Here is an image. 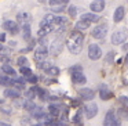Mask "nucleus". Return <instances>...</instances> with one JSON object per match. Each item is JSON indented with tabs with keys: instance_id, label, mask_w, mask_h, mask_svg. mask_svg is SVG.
I'll use <instances>...</instances> for the list:
<instances>
[{
	"instance_id": "obj_1",
	"label": "nucleus",
	"mask_w": 128,
	"mask_h": 126,
	"mask_svg": "<svg viewBox=\"0 0 128 126\" xmlns=\"http://www.w3.org/2000/svg\"><path fill=\"white\" fill-rule=\"evenodd\" d=\"M83 43H84V35L78 31H73L66 40V47L70 53L78 54L83 49Z\"/></svg>"
},
{
	"instance_id": "obj_2",
	"label": "nucleus",
	"mask_w": 128,
	"mask_h": 126,
	"mask_svg": "<svg viewBox=\"0 0 128 126\" xmlns=\"http://www.w3.org/2000/svg\"><path fill=\"white\" fill-rule=\"evenodd\" d=\"M103 126H121V122H120L118 114L113 109L108 111V114L105 115V120H103Z\"/></svg>"
},
{
	"instance_id": "obj_3",
	"label": "nucleus",
	"mask_w": 128,
	"mask_h": 126,
	"mask_svg": "<svg viewBox=\"0 0 128 126\" xmlns=\"http://www.w3.org/2000/svg\"><path fill=\"white\" fill-rule=\"evenodd\" d=\"M127 39H128V31L125 28L118 29L112 35V43L113 45H122Z\"/></svg>"
},
{
	"instance_id": "obj_4",
	"label": "nucleus",
	"mask_w": 128,
	"mask_h": 126,
	"mask_svg": "<svg viewBox=\"0 0 128 126\" xmlns=\"http://www.w3.org/2000/svg\"><path fill=\"white\" fill-rule=\"evenodd\" d=\"M47 56H48V49H47V46H39V47L34 50V60H36L37 62L44 61V60L47 58Z\"/></svg>"
},
{
	"instance_id": "obj_5",
	"label": "nucleus",
	"mask_w": 128,
	"mask_h": 126,
	"mask_svg": "<svg viewBox=\"0 0 128 126\" xmlns=\"http://www.w3.org/2000/svg\"><path fill=\"white\" fill-rule=\"evenodd\" d=\"M100 56H102L100 47L98 45H95V43H91V45L88 46V57L91 60H99Z\"/></svg>"
},
{
	"instance_id": "obj_6",
	"label": "nucleus",
	"mask_w": 128,
	"mask_h": 126,
	"mask_svg": "<svg viewBox=\"0 0 128 126\" xmlns=\"http://www.w3.org/2000/svg\"><path fill=\"white\" fill-rule=\"evenodd\" d=\"M106 33H108V26L106 25H98L91 32L92 37H95V39H105Z\"/></svg>"
},
{
	"instance_id": "obj_7",
	"label": "nucleus",
	"mask_w": 128,
	"mask_h": 126,
	"mask_svg": "<svg viewBox=\"0 0 128 126\" xmlns=\"http://www.w3.org/2000/svg\"><path fill=\"white\" fill-rule=\"evenodd\" d=\"M3 29H6L7 32H10L11 35H17L20 33V26L15 21H6L3 24Z\"/></svg>"
},
{
	"instance_id": "obj_8",
	"label": "nucleus",
	"mask_w": 128,
	"mask_h": 126,
	"mask_svg": "<svg viewBox=\"0 0 128 126\" xmlns=\"http://www.w3.org/2000/svg\"><path fill=\"white\" fill-rule=\"evenodd\" d=\"M72 80L74 85H86L87 78L84 76L83 71H76V72H72Z\"/></svg>"
},
{
	"instance_id": "obj_9",
	"label": "nucleus",
	"mask_w": 128,
	"mask_h": 126,
	"mask_svg": "<svg viewBox=\"0 0 128 126\" xmlns=\"http://www.w3.org/2000/svg\"><path fill=\"white\" fill-rule=\"evenodd\" d=\"M96 114H98V105L95 103L86 105V116L88 119H92L94 116H96Z\"/></svg>"
},
{
	"instance_id": "obj_10",
	"label": "nucleus",
	"mask_w": 128,
	"mask_h": 126,
	"mask_svg": "<svg viewBox=\"0 0 128 126\" xmlns=\"http://www.w3.org/2000/svg\"><path fill=\"white\" fill-rule=\"evenodd\" d=\"M105 0H94L91 4H90V9L92 10V13H100L105 9Z\"/></svg>"
},
{
	"instance_id": "obj_11",
	"label": "nucleus",
	"mask_w": 128,
	"mask_h": 126,
	"mask_svg": "<svg viewBox=\"0 0 128 126\" xmlns=\"http://www.w3.org/2000/svg\"><path fill=\"white\" fill-rule=\"evenodd\" d=\"M4 96L7 98H12V100H18L21 97V92L17 90L15 87H8V89L4 90Z\"/></svg>"
},
{
	"instance_id": "obj_12",
	"label": "nucleus",
	"mask_w": 128,
	"mask_h": 126,
	"mask_svg": "<svg viewBox=\"0 0 128 126\" xmlns=\"http://www.w3.org/2000/svg\"><path fill=\"white\" fill-rule=\"evenodd\" d=\"M99 96H100V98L102 100H109V98H112V96H113V93L109 90V87H108V85H100V87H99Z\"/></svg>"
},
{
	"instance_id": "obj_13",
	"label": "nucleus",
	"mask_w": 128,
	"mask_h": 126,
	"mask_svg": "<svg viewBox=\"0 0 128 126\" xmlns=\"http://www.w3.org/2000/svg\"><path fill=\"white\" fill-rule=\"evenodd\" d=\"M124 14H125L124 7H122V6H118V7L116 9V11H114V14H113L114 22H121L122 18H124Z\"/></svg>"
},
{
	"instance_id": "obj_14",
	"label": "nucleus",
	"mask_w": 128,
	"mask_h": 126,
	"mask_svg": "<svg viewBox=\"0 0 128 126\" xmlns=\"http://www.w3.org/2000/svg\"><path fill=\"white\" fill-rule=\"evenodd\" d=\"M81 21H87V22H98L99 21V17H98L95 13H84L81 15Z\"/></svg>"
},
{
	"instance_id": "obj_15",
	"label": "nucleus",
	"mask_w": 128,
	"mask_h": 126,
	"mask_svg": "<svg viewBox=\"0 0 128 126\" xmlns=\"http://www.w3.org/2000/svg\"><path fill=\"white\" fill-rule=\"evenodd\" d=\"M46 112H44V109L42 108V107H36V108L32 111V116L34 118V119H37V120H43L46 118Z\"/></svg>"
},
{
	"instance_id": "obj_16",
	"label": "nucleus",
	"mask_w": 128,
	"mask_h": 126,
	"mask_svg": "<svg viewBox=\"0 0 128 126\" xmlns=\"http://www.w3.org/2000/svg\"><path fill=\"white\" fill-rule=\"evenodd\" d=\"M94 96H95V93H94V90H91V89H81L80 90V97L86 101L92 100Z\"/></svg>"
},
{
	"instance_id": "obj_17",
	"label": "nucleus",
	"mask_w": 128,
	"mask_h": 126,
	"mask_svg": "<svg viewBox=\"0 0 128 126\" xmlns=\"http://www.w3.org/2000/svg\"><path fill=\"white\" fill-rule=\"evenodd\" d=\"M2 72H4L6 76H10V78H15V76H17L15 69L11 67V65H8V64H4L3 67H2Z\"/></svg>"
},
{
	"instance_id": "obj_18",
	"label": "nucleus",
	"mask_w": 128,
	"mask_h": 126,
	"mask_svg": "<svg viewBox=\"0 0 128 126\" xmlns=\"http://www.w3.org/2000/svg\"><path fill=\"white\" fill-rule=\"evenodd\" d=\"M54 21H55V15H52V14H47V15H44L43 21L40 22V26H52Z\"/></svg>"
},
{
	"instance_id": "obj_19",
	"label": "nucleus",
	"mask_w": 128,
	"mask_h": 126,
	"mask_svg": "<svg viewBox=\"0 0 128 126\" xmlns=\"http://www.w3.org/2000/svg\"><path fill=\"white\" fill-rule=\"evenodd\" d=\"M0 85L2 86H6V87H10V86H14V79H11L10 76H6V75H2L0 76Z\"/></svg>"
},
{
	"instance_id": "obj_20",
	"label": "nucleus",
	"mask_w": 128,
	"mask_h": 126,
	"mask_svg": "<svg viewBox=\"0 0 128 126\" xmlns=\"http://www.w3.org/2000/svg\"><path fill=\"white\" fill-rule=\"evenodd\" d=\"M61 49H62V43L59 42V40H55V42H52V43H51L50 51H51V54L56 56V54H58L59 51H61Z\"/></svg>"
},
{
	"instance_id": "obj_21",
	"label": "nucleus",
	"mask_w": 128,
	"mask_h": 126,
	"mask_svg": "<svg viewBox=\"0 0 128 126\" xmlns=\"http://www.w3.org/2000/svg\"><path fill=\"white\" fill-rule=\"evenodd\" d=\"M51 31H52V26H40L39 32H37V36L43 39V37H46Z\"/></svg>"
},
{
	"instance_id": "obj_22",
	"label": "nucleus",
	"mask_w": 128,
	"mask_h": 126,
	"mask_svg": "<svg viewBox=\"0 0 128 126\" xmlns=\"http://www.w3.org/2000/svg\"><path fill=\"white\" fill-rule=\"evenodd\" d=\"M17 18H18V22H22L24 25L29 24V21H30V15H29L28 13H20V14L17 15Z\"/></svg>"
},
{
	"instance_id": "obj_23",
	"label": "nucleus",
	"mask_w": 128,
	"mask_h": 126,
	"mask_svg": "<svg viewBox=\"0 0 128 126\" xmlns=\"http://www.w3.org/2000/svg\"><path fill=\"white\" fill-rule=\"evenodd\" d=\"M48 112H50L51 116L56 118L59 115V112H61V108H59V105H55V104H50V107H48Z\"/></svg>"
},
{
	"instance_id": "obj_24",
	"label": "nucleus",
	"mask_w": 128,
	"mask_h": 126,
	"mask_svg": "<svg viewBox=\"0 0 128 126\" xmlns=\"http://www.w3.org/2000/svg\"><path fill=\"white\" fill-rule=\"evenodd\" d=\"M90 28V22H87V21H78L77 24H76V31H78V32H83V31H86V29H88Z\"/></svg>"
},
{
	"instance_id": "obj_25",
	"label": "nucleus",
	"mask_w": 128,
	"mask_h": 126,
	"mask_svg": "<svg viewBox=\"0 0 128 126\" xmlns=\"http://www.w3.org/2000/svg\"><path fill=\"white\" fill-rule=\"evenodd\" d=\"M22 107L26 109V111H33L34 108H36V104L33 103V100H26V101H24L22 103Z\"/></svg>"
},
{
	"instance_id": "obj_26",
	"label": "nucleus",
	"mask_w": 128,
	"mask_h": 126,
	"mask_svg": "<svg viewBox=\"0 0 128 126\" xmlns=\"http://www.w3.org/2000/svg\"><path fill=\"white\" fill-rule=\"evenodd\" d=\"M22 36L25 40L30 39V25L26 24V25H22Z\"/></svg>"
},
{
	"instance_id": "obj_27",
	"label": "nucleus",
	"mask_w": 128,
	"mask_h": 126,
	"mask_svg": "<svg viewBox=\"0 0 128 126\" xmlns=\"http://www.w3.org/2000/svg\"><path fill=\"white\" fill-rule=\"evenodd\" d=\"M37 67L40 68V69H44V71H48L52 65H51V62L48 61V60H44V61L42 62H37Z\"/></svg>"
},
{
	"instance_id": "obj_28",
	"label": "nucleus",
	"mask_w": 128,
	"mask_h": 126,
	"mask_svg": "<svg viewBox=\"0 0 128 126\" xmlns=\"http://www.w3.org/2000/svg\"><path fill=\"white\" fill-rule=\"evenodd\" d=\"M68 2H69V0H50L48 3H50L51 7H54V6H65Z\"/></svg>"
},
{
	"instance_id": "obj_29",
	"label": "nucleus",
	"mask_w": 128,
	"mask_h": 126,
	"mask_svg": "<svg viewBox=\"0 0 128 126\" xmlns=\"http://www.w3.org/2000/svg\"><path fill=\"white\" fill-rule=\"evenodd\" d=\"M20 72L22 73V76H25V78H28V76L32 75V71H30V68H29V67H22L20 69Z\"/></svg>"
},
{
	"instance_id": "obj_30",
	"label": "nucleus",
	"mask_w": 128,
	"mask_h": 126,
	"mask_svg": "<svg viewBox=\"0 0 128 126\" xmlns=\"http://www.w3.org/2000/svg\"><path fill=\"white\" fill-rule=\"evenodd\" d=\"M17 64L20 65L21 68H22V67H28V60H26V57H22V56H21L20 58L17 60Z\"/></svg>"
},
{
	"instance_id": "obj_31",
	"label": "nucleus",
	"mask_w": 128,
	"mask_h": 126,
	"mask_svg": "<svg viewBox=\"0 0 128 126\" xmlns=\"http://www.w3.org/2000/svg\"><path fill=\"white\" fill-rule=\"evenodd\" d=\"M34 96H36V89H34V87L26 92V97H28V100H33Z\"/></svg>"
},
{
	"instance_id": "obj_32",
	"label": "nucleus",
	"mask_w": 128,
	"mask_h": 126,
	"mask_svg": "<svg viewBox=\"0 0 128 126\" xmlns=\"http://www.w3.org/2000/svg\"><path fill=\"white\" fill-rule=\"evenodd\" d=\"M47 73H48V75H51V76H56L59 73V69L56 67H51L50 69L47 71Z\"/></svg>"
},
{
	"instance_id": "obj_33",
	"label": "nucleus",
	"mask_w": 128,
	"mask_h": 126,
	"mask_svg": "<svg viewBox=\"0 0 128 126\" xmlns=\"http://www.w3.org/2000/svg\"><path fill=\"white\" fill-rule=\"evenodd\" d=\"M25 80L29 82V83H32V85H36L37 83V76L30 75V76H28V78H25Z\"/></svg>"
},
{
	"instance_id": "obj_34",
	"label": "nucleus",
	"mask_w": 128,
	"mask_h": 126,
	"mask_svg": "<svg viewBox=\"0 0 128 126\" xmlns=\"http://www.w3.org/2000/svg\"><path fill=\"white\" fill-rule=\"evenodd\" d=\"M117 114L121 115L122 118H125V119H128V109H127V108H121L118 112H117Z\"/></svg>"
},
{
	"instance_id": "obj_35",
	"label": "nucleus",
	"mask_w": 128,
	"mask_h": 126,
	"mask_svg": "<svg viewBox=\"0 0 128 126\" xmlns=\"http://www.w3.org/2000/svg\"><path fill=\"white\" fill-rule=\"evenodd\" d=\"M76 14H77V7L72 6V7L69 9V15H70L72 18H74V17H76Z\"/></svg>"
},
{
	"instance_id": "obj_36",
	"label": "nucleus",
	"mask_w": 128,
	"mask_h": 126,
	"mask_svg": "<svg viewBox=\"0 0 128 126\" xmlns=\"http://www.w3.org/2000/svg\"><path fill=\"white\" fill-rule=\"evenodd\" d=\"M120 103L124 105V108H128V97H125V96H121V97H120Z\"/></svg>"
},
{
	"instance_id": "obj_37",
	"label": "nucleus",
	"mask_w": 128,
	"mask_h": 126,
	"mask_svg": "<svg viewBox=\"0 0 128 126\" xmlns=\"http://www.w3.org/2000/svg\"><path fill=\"white\" fill-rule=\"evenodd\" d=\"M51 10L54 13H62L65 10V6H54V7H51Z\"/></svg>"
},
{
	"instance_id": "obj_38",
	"label": "nucleus",
	"mask_w": 128,
	"mask_h": 126,
	"mask_svg": "<svg viewBox=\"0 0 128 126\" xmlns=\"http://www.w3.org/2000/svg\"><path fill=\"white\" fill-rule=\"evenodd\" d=\"M113 57H114V53H113V51L108 53V56L105 57V62H113Z\"/></svg>"
},
{
	"instance_id": "obj_39",
	"label": "nucleus",
	"mask_w": 128,
	"mask_h": 126,
	"mask_svg": "<svg viewBox=\"0 0 128 126\" xmlns=\"http://www.w3.org/2000/svg\"><path fill=\"white\" fill-rule=\"evenodd\" d=\"M7 53H8V49L4 47V46L2 45V43H0V56H3V54H7Z\"/></svg>"
},
{
	"instance_id": "obj_40",
	"label": "nucleus",
	"mask_w": 128,
	"mask_h": 126,
	"mask_svg": "<svg viewBox=\"0 0 128 126\" xmlns=\"http://www.w3.org/2000/svg\"><path fill=\"white\" fill-rule=\"evenodd\" d=\"M0 111L6 112V114H11V107H0Z\"/></svg>"
},
{
	"instance_id": "obj_41",
	"label": "nucleus",
	"mask_w": 128,
	"mask_h": 126,
	"mask_svg": "<svg viewBox=\"0 0 128 126\" xmlns=\"http://www.w3.org/2000/svg\"><path fill=\"white\" fill-rule=\"evenodd\" d=\"M4 37H6V35H4V33H0V42H4Z\"/></svg>"
},
{
	"instance_id": "obj_42",
	"label": "nucleus",
	"mask_w": 128,
	"mask_h": 126,
	"mask_svg": "<svg viewBox=\"0 0 128 126\" xmlns=\"http://www.w3.org/2000/svg\"><path fill=\"white\" fill-rule=\"evenodd\" d=\"M0 126H11V125H8V123H6V122H0Z\"/></svg>"
},
{
	"instance_id": "obj_43",
	"label": "nucleus",
	"mask_w": 128,
	"mask_h": 126,
	"mask_svg": "<svg viewBox=\"0 0 128 126\" xmlns=\"http://www.w3.org/2000/svg\"><path fill=\"white\" fill-rule=\"evenodd\" d=\"M124 50H125V51H128V45H124Z\"/></svg>"
},
{
	"instance_id": "obj_44",
	"label": "nucleus",
	"mask_w": 128,
	"mask_h": 126,
	"mask_svg": "<svg viewBox=\"0 0 128 126\" xmlns=\"http://www.w3.org/2000/svg\"><path fill=\"white\" fill-rule=\"evenodd\" d=\"M125 62H128V54L125 56Z\"/></svg>"
},
{
	"instance_id": "obj_45",
	"label": "nucleus",
	"mask_w": 128,
	"mask_h": 126,
	"mask_svg": "<svg viewBox=\"0 0 128 126\" xmlns=\"http://www.w3.org/2000/svg\"><path fill=\"white\" fill-rule=\"evenodd\" d=\"M33 126H44V125H40V123H37V125H33Z\"/></svg>"
},
{
	"instance_id": "obj_46",
	"label": "nucleus",
	"mask_w": 128,
	"mask_h": 126,
	"mask_svg": "<svg viewBox=\"0 0 128 126\" xmlns=\"http://www.w3.org/2000/svg\"><path fill=\"white\" fill-rule=\"evenodd\" d=\"M39 2H46V0H39Z\"/></svg>"
},
{
	"instance_id": "obj_47",
	"label": "nucleus",
	"mask_w": 128,
	"mask_h": 126,
	"mask_svg": "<svg viewBox=\"0 0 128 126\" xmlns=\"http://www.w3.org/2000/svg\"><path fill=\"white\" fill-rule=\"evenodd\" d=\"M0 104H2V100H0Z\"/></svg>"
}]
</instances>
